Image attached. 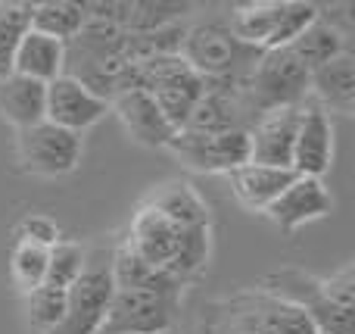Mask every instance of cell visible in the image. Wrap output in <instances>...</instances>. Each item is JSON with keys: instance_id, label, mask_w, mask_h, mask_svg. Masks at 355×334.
<instances>
[{"instance_id": "1", "label": "cell", "mask_w": 355, "mask_h": 334, "mask_svg": "<svg viewBox=\"0 0 355 334\" xmlns=\"http://www.w3.org/2000/svg\"><path fill=\"white\" fill-rule=\"evenodd\" d=\"M181 297L184 287L166 272H150L137 285H116L103 334H166Z\"/></svg>"}, {"instance_id": "9", "label": "cell", "mask_w": 355, "mask_h": 334, "mask_svg": "<svg viewBox=\"0 0 355 334\" xmlns=\"http://www.w3.org/2000/svg\"><path fill=\"white\" fill-rule=\"evenodd\" d=\"M181 235L184 231L178 228L172 219H166L159 210H153V206L141 203L137 212L131 216L128 235H125L122 241L128 244V250L144 262V266L166 272V266L172 262L178 244H181Z\"/></svg>"}, {"instance_id": "11", "label": "cell", "mask_w": 355, "mask_h": 334, "mask_svg": "<svg viewBox=\"0 0 355 334\" xmlns=\"http://www.w3.org/2000/svg\"><path fill=\"white\" fill-rule=\"evenodd\" d=\"M327 212H334V197L324 187L321 178H309V175H296L284 194L265 210V216L277 225L281 231H300L302 225L318 222Z\"/></svg>"}, {"instance_id": "5", "label": "cell", "mask_w": 355, "mask_h": 334, "mask_svg": "<svg viewBox=\"0 0 355 334\" xmlns=\"http://www.w3.org/2000/svg\"><path fill=\"white\" fill-rule=\"evenodd\" d=\"M85 141L75 131H66L53 122H37L16 131V162L25 175L35 178H62L81 166Z\"/></svg>"}, {"instance_id": "17", "label": "cell", "mask_w": 355, "mask_h": 334, "mask_svg": "<svg viewBox=\"0 0 355 334\" xmlns=\"http://www.w3.org/2000/svg\"><path fill=\"white\" fill-rule=\"evenodd\" d=\"M44 116H47V85L22 75L0 78V119L6 125L22 131L44 122Z\"/></svg>"}, {"instance_id": "3", "label": "cell", "mask_w": 355, "mask_h": 334, "mask_svg": "<svg viewBox=\"0 0 355 334\" xmlns=\"http://www.w3.org/2000/svg\"><path fill=\"white\" fill-rule=\"evenodd\" d=\"M259 50H250L231 35L227 22L209 19V22L187 25L181 41V60L196 75L209 81L218 78H246Z\"/></svg>"}, {"instance_id": "22", "label": "cell", "mask_w": 355, "mask_h": 334, "mask_svg": "<svg viewBox=\"0 0 355 334\" xmlns=\"http://www.w3.org/2000/svg\"><path fill=\"white\" fill-rule=\"evenodd\" d=\"M31 28V3L22 0H0V78L12 75L16 47Z\"/></svg>"}, {"instance_id": "10", "label": "cell", "mask_w": 355, "mask_h": 334, "mask_svg": "<svg viewBox=\"0 0 355 334\" xmlns=\"http://www.w3.org/2000/svg\"><path fill=\"white\" fill-rule=\"evenodd\" d=\"M110 112H116V119L122 122L125 135L141 147H159L166 150V144L175 137V128L168 125V119L162 116V110L156 106V100L141 87H125L110 100Z\"/></svg>"}, {"instance_id": "20", "label": "cell", "mask_w": 355, "mask_h": 334, "mask_svg": "<svg viewBox=\"0 0 355 334\" xmlns=\"http://www.w3.org/2000/svg\"><path fill=\"white\" fill-rule=\"evenodd\" d=\"M87 22L85 3L75 0H44V3H31V31L37 35L56 37V41L69 44Z\"/></svg>"}, {"instance_id": "25", "label": "cell", "mask_w": 355, "mask_h": 334, "mask_svg": "<svg viewBox=\"0 0 355 334\" xmlns=\"http://www.w3.org/2000/svg\"><path fill=\"white\" fill-rule=\"evenodd\" d=\"M87 260V250L75 241H66L62 237L56 247H50V260H47V278L44 285L47 287H60V291H69L75 285V278L81 275Z\"/></svg>"}, {"instance_id": "21", "label": "cell", "mask_w": 355, "mask_h": 334, "mask_svg": "<svg viewBox=\"0 0 355 334\" xmlns=\"http://www.w3.org/2000/svg\"><path fill=\"white\" fill-rule=\"evenodd\" d=\"M209 256H212V225H202V228H187L181 235L172 262L166 266V275H172L181 287H187L190 281H196L209 266Z\"/></svg>"}, {"instance_id": "18", "label": "cell", "mask_w": 355, "mask_h": 334, "mask_svg": "<svg viewBox=\"0 0 355 334\" xmlns=\"http://www.w3.org/2000/svg\"><path fill=\"white\" fill-rule=\"evenodd\" d=\"M62 69H66V44L28 28V35L19 41L16 56H12V75L50 85L62 75Z\"/></svg>"}, {"instance_id": "4", "label": "cell", "mask_w": 355, "mask_h": 334, "mask_svg": "<svg viewBox=\"0 0 355 334\" xmlns=\"http://www.w3.org/2000/svg\"><path fill=\"white\" fill-rule=\"evenodd\" d=\"M116 294L112 278V253L94 250L87 253L85 269L66 291V316L50 334H103L106 316Z\"/></svg>"}, {"instance_id": "23", "label": "cell", "mask_w": 355, "mask_h": 334, "mask_svg": "<svg viewBox=\"0 0 355 334\" xmlns=\"http://www.w3.org/2000/svg\"><path fill=\"white\" fill-rule=\"evenodd\" d=\"M47 260H50V250L35 247V244H22V241L12 244L10 275H12V285L22 291V297L44 285V278H47Z\"/></svg>"}, {"instance_id": "26", "label": "cell", "mask_w": 355, "mask_h": 334, "mask_svg": "<svg viewBox=\"0 0 355 334\" xmlns=\"http://www.w3.org/2000/svg\"><path fill=\"white\" fill-rule=\"evenodd\" d=\"M12 237L22 244H35V247L50 250L62 241V228L56 225L53 216H47V212H25V216L16 222V228H12Z\"/></svg>"}, {"instance_id": "15", "label": "cell", "mask_w": 355, "mask_h": 334, "mask_svg": "<svg viewBox=\"0 0 355 334\" xmlns=\"http://www.w3.org/2000/svg\"><path fill=\"white\" fill-rule=\"evenodd\" d=\"M144 203L159 210L166 219H172L181 231L212 225V210H209L206 197L184 178H172V181H166V185L153 187Z\"/></svg>"}, {"instance_id": "2", "label": "cell", "mask_w": 355, "mask_h": 334, "mask_svg": "<svg viewBox=\"0 0 355 334\" xmlns=\"http://www.w3.org/2000/svg\"><path fill=\"white\" fill-rule=\"evenodd\" d=\"M309 100V72L290 47L262 50L243 78V106L256 122L262 112Z\"/></svg>"}, {"instance_id": "24", "label": "cell", "mask_w": 355, "mask_h": 334, "mask_svg": "<svg viewBox=\"0 0 355 334\" xmlns=\"http://www.w3.org/2000/svg\"><path fill=\"white\" fill-rule=\"evenodd\" d=\"M25 316H28L31 334H50L66 316V291L60 287H35L25 294Z\"/></svg>"}, {"instance_id": "7", "label": "cell", "mask_w": 355, "mask_h": 334, "mask_svg": "<svg viewBox=\"0 0 355 334\" xmlns=\"http://www.w3.org/2000/svg\"><path fill=\"white\" fill-rule=\"evenodd\" d=\"M300 106H281V110L262 112L250 125V162L275 169H293V144L300 128Z\"/></svg>"}, {"instance_id": "13", "label": "cell", "mask_w": 355, "mask_h": 334, "mask_svg": "<svg viewBox=\"0 0 355 334\" xmlns=\"http://www.w3.org/2000/svg\"><path fill=\"white\" fill-rule=\"evenodd\" d=\"M309 103H315L327 116H352L355 110V56L352 50L340 53L337 60L324 62L309 72Z\"/></svg>"}, {"instance_id": "27", "label": "cell", "mask_w": 355, "mask_h": 334, "mask_svg": "<svg viewBox=\"0 0 355 334\" xmlns=\"http://www.w3.org/2000/svg\"><path fill=\"white\" fill-rule=\"evenodd\" d=\"M321 287H324V297L331 300L334 306L340 310L352 312L355 310V272H352V262H346L343 269L331 272L327 278H321Z\"/></svg>"}, {"instance_id": "12", "label": "cell", "mask_w": 355, "mask_h": 334, "mask_svg": "<svg viewBox=\"0 0 355 334\" xmlns=\"http://www.w3.org/2000/svg\"><path fill=\"white\" fill-rule=\"evenodd\" d=\"M334 166V122L315 103H302L300 128L293 144V172L321 178Z\"/></svg>"}, {"instance_id": "6", "label": "cell", "mask_w": 355, "mask_h": 334, "mask_svg": "<svg viewBox=\"0 0 355 334\" xmlns=\"http://www.w3.org/2000/svg\"><path fill=\"white\" fill-rule=\"evenodd\" d=\"M166 150L190 172L202 175H231L234 169L250 162V131H175V137L166 144Z\"/></svg>"}, {"instance_id": "8", "label": "cell", "mask_w": 355, "mask_h": 334, "mask_svg": "<svg viewBox=\"0 0 355 334\" xmlns=\"http://www.w3.org/2000/svg\"><path fill=\"white\" fill-rule=\"evenodd\" d=\"M106 112H110V103L72 75H60L47 85V116L44 119L60 128L81 135V131L94 128Z\"/></svg>"}, {"instance_id": "19", "label": "cell", "mask_w": 355, "mask_h": 334, "mask_svg": "<svg viewBox=\"0 0 355 334\" xmlns=\"http://www.w3.org/2000/svg\"><path fill=\"white\" fill-rule=\"evenodd\" d=\"M346 37L349 35H346L337 22H331L324 12H318V19L290 44V50H293V56L306 66V72H315V69H321L324 62L337 60L340 53L349 50L346 47Z\"/></svg>"}, {"instance_id": "16", "label": "cell", "mask_w": 355, "mask_h": 334, "mask_svg": "<svg viewBox=\"0 0 355 334\" xmlns=\"http://www.w3.org/2000/svg\"><path fill=\"white\" fill-rule=\"evenodd\" d=\"M284 3L287 0H246V3L231 6V19L227 28L243 47L250 50H271V41L277 35V25L284 16Z\"/></svg>"}, {"instance_id": "14", "label": "cell", "mask_w": 355, "mask_h": 334, "mask_svg": "<svg viewBox=\"0 0 355 334\" xmlns=\"http://www.w3.org/2000/svg\"><path fill=\"white\" fill-rule=\"evenodd\" d=\"M231 191L237 197V203L250 212H265L277 197L284 194V187L296 178L293 169H275V166H256V162H246V166L234 169L231 175Z\"/></svg>"}]
</instances>
